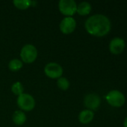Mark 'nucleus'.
Returning <instances> with one entry per match:
<instances>
[{"mask_svg": "<svg viewBox=\"0 0 127 127\" xmlns=\"http://www.w3.org/2000/svg\"><path fill=\"white\" fill-rule=\"evenodd\" d=\"M125 48V41L119 37L114 38L109 44V50L114 54H121Z\"/></svg>", "mask_w": 127, "mask_h": 127, "instance_id": "1a4fd4ad", "label": "nucleus"}, {"mask_svg": "<svg viewBox=\"0 0 127 127\" xmlns=\"http://www.w3.org/2000/svg\"><path fill=\"white\" fill-rule=\"evenodd\" d=\"M101 103L100 97L98 95L91 93L87 95L84 98V104L89 110H97Z\"/></svg>", "mask_w": 127, "mask_h": 127, "instance_id": "6e6552de", "label": "nucleus"}, {"mask_svg": "<svg viewBox=\"0 0 127 127\" xmlns=\"http://www.w3.org/2000/svg\"><path fill=\"white\" fill-rule=\"evenodd\" d=\"M37 50L31 44L25 45L20 51V57L25 63H32L37 57Z\"/></svg>", "mask_w": 127, "mask_h": 127, "instance_id": "7ed1b4c3", "label": "nucleus"}, {"mask_svg": "<svg viewBox=\"0 0 127 127\" xmlns=\"http://www.w3.org/2000/svg\"><path fill=\"white\" fill-rule=\"evenodd\" d=\"M91 5L88 1H82L77 5L76 12L81 16H86L91 13Z\"/></svg>", "mask_w": 127, "mask_h": 127, "instance_id": "f8f14e48", "label": "nucleus"}, {"mask_svg": "<svg viewBox=\"0 0 127 127\" xmlns=\"http://www.w3.org/2000/svg\"><path fill=\"white\" fill-rule=\"evenodd\" d=\"M13 122L18 126H22L26 121V115L21 110H16L14 112L12 116Z\"/></svg>", "mask_w": 127, "mask_h": 127, "instance_id": "9b49d317", "label": "nucleus"}, {"mask_svg": "<svg viewBox=\"0 0 127 127\" xmlns=\"http://www.w3.org/2000/svg\"><path fill=\"white\" fill-rule=\"evenodd\" d=\"M124 127H127V118H126L125 121H124Z\"/></svg>", "mask_w": 127, "mask_h": 127, "instance_id": "f3484780", "label": "nucleus"}, {"mask_svg": "<svg viewBox=\"0 0 127 127\" xmlns=\"http://www.w3.org/2000/svg\"><path fill=\"white\" fill-rule=\"evenodd\" d=\"M14 6L20 10H25L32 4V1L30 0H14L13 1Z\"/></svg>", "mask_w": 127, "mask_h": 127, "instance_id": "ddd939ff", "label": "nucleus"}, {"mask_svg": "<svg viewBox=\"0 0 127 127\" xmlns=\"http://www.w3.org/2000/svg\"><path fill=\"white\" fill-rule=\"evenodd\" d=\"M76 27V22L72 16H66L64 18L59 25L61 31L64 34H70L73 33Z\"/></svg>", "mask_w": 127, "mask_h": 127, "instance_id": "0eeeda50", "label": "nucleus"}, {"mask_svg": "<svg viewBox=\"0 0 127 127\" xmlns=\"http://www.w3.org/2000/svg\"><path fill=\"white\" fill-rule=\"evenodd\" d=\"M107 102L114 107H121L125 103V96L124 94L118 90H112L108 93L106 97Z\"/></svg>", "mask_w": 127, "mask_h": 127, "instance_id": "39448f33", "label": "nucleus"}, {"mask_svg": "<svg viewBox=\"0 0 127 127\" xmlns=\"http://www.w3.org/2000/svg\"><path fill=\"white\" fill-rule=\"evenodd\" d=\"M45 74L51 79H58L63 74V68L61 65L56 63H49L45 65Z\"/></svg>", "mask_w": 127, "mask_h": 127, "instance_id": "423d86ee", "label": "nucleus"}, {"mask_svg": "<svg viewBox=\"0 0 127 127\" xmlns=\"http://www.w3.org/2000/svg\"><path fill=\"white\" fill-rule=\"evenodd\" d=\"M85 27L90 34L95 36H103L110 31L111 22L107 16L103 14H95L86 20Z\"/></svg>", "mask_w": 127, "mask_h": 127, "instance_id": "f257e3e1", "label": "nucleus"}, {"mask_svg": "<svg viewBox=\"0 0 127 127\" xmlns=\"http://www.w3.org/2000/svg\"><path fill=\"white\" fill-rule=\"evenodd\" d=\"M23 63L18 59H13L8 63V68L11 71H17L22 68Z\"/></svg>", "mask_w": 127, "mask_h": 127, "instance_id": "4468645a", "label": "nucleus"}, {"mask_svg": "<svg viewBox=\"0 0 127 127\" xmlns=\"http://www.w3.org/2000/svg\"><path fill=\"white\" fill-rule=\"evenodd\" d=\"M16 103L21 111L30 112L35 107L34 98L28 93H22L19 95L16 100Z\"/></svg>", "mask_w": 127, "mask_h": 127, "instance_id": "f03ea898", "label": "nucleus"}, {"mask_svg": "<svg viewBox=\"0 0 127 127\" xmlns=\"http://www.w3.org/2000/svg\"><path fill=\"white\" fill-rule=\"evenodd\" d=\"M11 92L15 95H20L22 93H24V87L22 84L20 82H16L14 83L12 86H11Z\"/></svg>", "mask_w": 127, "mask_h": 127, "instance_id": "2eb2a0df", "label": "nucleus"}, {"mask_svg": "<svg viewBox=\"0 0 127 127\" xmlns=\"http://www.w3.org/2000/svg\"><path fill=\"white\" fill-rule=\"evenodd\" d=\"M58 9L66 16H72L76 13L77 4L74 0H60L58 1Z\"/></svg>", "mask_w": 127, "mask_h": 127, "instance_id": "20e7f679", "label": "nucleus"}, {"mask_svg": "<svg viewBox=\"0 0 127 127\" xmlns=\"http://www.w3.org/2000/svg\"><path fill=\"white\" fill-rule=\"evenodd\" d=\"M94 117V114L93 111L89 109H85L82 111L79 115V121L80 123L83 124H88L91 123Z\"/></svg>", "mask_w": 127, "mask_h": 127, "instance_id": "9d476101", "label": "nucleus"}, {"mask_svg": "<svg viewBox=\"0 0 127 127\" xmlns=\"http://www.w3.org/2000/svg\"><path fill=\"white\" fill-rule=\"evenodd\" d=\"M57 85H58V87L60 89H61L63 91H66L70 87V82L66 77H61L58 79Z\"/></svg>", "mask_w": 127, "mask_h": 127, "instance_id": "dca6fc26", "label": "nucleus"}]
</instances>
